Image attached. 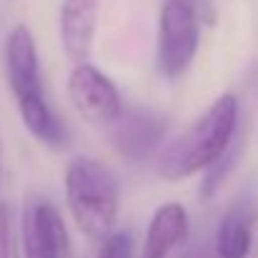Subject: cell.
Here are the masks:
<instances>
[{"label": "cell", "mask_w": 258, "mask_h": 258, "mask_svg": "<svg viewBox=\"0 0 258 258\" xmlns=\"http://www.w3.org/2000/svg\"><path fill=\"white\" fill-rule=\"evenodd\" d=\"M171 3H180V5L190 8V10L201 18V23L213 25V10H211V3H208V0H171Z\"/></svg>", "instance_id": "cell-13"}, {"label": "cell", "mask_w": 258, "mask_h": 258, "mask_svg": "<svg viewBox=\"0 0 258 258\" xmlns=\"http://www.w3.org/2000/svg\"><path fill=\"white\" fill-rule=\"evenodd\" d=\"M0 258H20L18 241H15V233H13L10 211H8L5 203H0Z\"/></svg>", "instance_id": "cell-12"}, {"label": "cell", "mask_w": 258, "mask_h": 258, "mask_svg": "<svg viewBox=\"0 0 258 258\" xmlns=\"http://www.w3.org/2000/svg\"><path fill=\"white\" fill-rule=\"evenodd\" d=\"M238 128V98L233 93L218 95L211 108L198 115L158 158V175L168 183L206 173L233 146Z\"/></svg>", "instance_id": "cell-1"}, {"label": "cell", "mask_w": 258, "mask_h": 258, "mask_svg": "<svg viewBox=\"0 0 258 258\" xmlns=\"http://www.w3.org/2000/svg\"><path fill=\"white\" fill-rule=\"evenodd\" d=\"M68 98L76 113L93 125H110L123 115V100L115 83L90 63H81L71 71Z\"/></svg>", "instance_id": "cell-6"}, {"label": "cell", "mask_w": 258, "mask_h": 258, "mask_svg": "<svg viewBox=\"0 0 258 258\" xmlns=\"http://www.w3.org/2000/svg\"><path fill=\"white\" fill-rule=\"evenodd\" d=\"M95 258H133V236L128 231H118L100 243Z\"/></svg>", "instance_id": "cell-11"}, {"label": "cell", "mask_w": 258, "mask_h": 258, "mask_svg": "<svg viewBox=\"0 0 258 258\" xmlns=\"http://www.w3.org/2000/svg\"><path fill=\"white\" fill-rule=\"evenodd\" d=\"M188 236V211L180 203H163L146 231L143 258H168L173 248H178Z\"/></svg>", "instance_id": "cell-9"}, {"label": "cell", "mask_w": 258, "mask_h": 258, "mask_svg": "<svg viewBox=\"0 0 258 258\" xmlns=\"http://www.w3.org/2000/svg\"><path fill=\"white\" fill-rule=\"evenodd\" d=\"M58 23H60V45L66 55L76 66L88 63L98 25V0H63Z\"/></svg>", "instance_id": "cell-7"}, {"label": "cell", "mask_w": 258, "mask_h": 258, "mask_svg": "<svg viewBox=\"0 0 258 258\" xmlns=\"http://www.w3.org/2000/svg\"><path fill=\"white\" fill-rule=\"evenodd\" d=\"M66 203L78 226L90 241L113 236L118 218V180L95 158H73L66 168Z\"/></svg>", "instance_id": "cell-3"}, {"label": "cell", "mask_w": 258, "mask_h": 258, "mask_svg": "<svg viewBox=\"0 0 258 258\" xmlns=\"http://www.w3.org/2000/svg\"><path fill=\"white\" fill-rule=\"evenodd\" d=\"M163 136H166V125L161 118L136 110L125 118L120 115L118 131H115V146L123 156L141 161V158H148L161 146Z\"/></svg>", "instance_id": "cell-10"}, {"label": "cell", "mask_w": 258, "mask_h": 258, "mask_svg": "<svg viewBox=\"0 0 258 258\" xmlns=\"http://www.w3.org/2000/svg\"><path fill=\"white\" fill-rule=\"evenodd\" d=\"M23 258H71L68 228L58 208L40 193H28L20 216Z\"/></svg>", "instance_id": "cell-5"}, {"label": "cell", "mask_w": 258, "mask_h": 258, "mask_svg": "<svg viewBox=\"0 0 258 258\" xmlns=\"http://www.w3.org/2000/svg\"><path fill=\"white\" fill-rule=\"evenodd\" d=\"M5 73L15 95L23 125L45 146H58L66 138V125L50 110L43 95L38 45L28 25H15L5 40Z\"/></svg>", "instance_id": "cell-2"}, {"label": "cell", "mask_w": 258, "mask_h": 258, "mask_svg": "<svg viewBox=\"0 0 258 258\" xmlns=\"http://www.w3.org/2000/svg\"><path fill=\"white\" fill-rule=\"evenodd\" d=\"M198 40H201V18L190 8L166 0L158 15V40H156V63L161 76L180 78L190 68L198 53Z\"/></svg>", "instance_id": "cell-4"}, {"label": "cell", "mask_w": 258, "mask_h": 258, "mask_svg": "<svg viewBox=\"0 0 258 258\" xmlns=\"http://www.w3.org/2000/svg\"><path fill=\"white\" fill-rule=\"evenodd\" d=\"M258 241V216L248 201L233 203L216 231V256L248 258Z\"/></svg>", "instance_id": "cell-8"}, {"label": "cell", "mask_w": 258, "mask_h": 258, "mask_svg": "<svg viewBox=\"0 0 258 258\" xmlns=\"http://www.w3.org/2000/svg\"><path fill=\"white\" fill-rule=\"evenodd\" d=\"M0 173H3V141H0Z\"/></svg>", "instance_id": "cell-14"}]
</instances>
